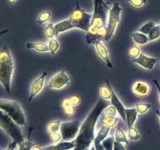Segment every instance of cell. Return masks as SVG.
I'll list each match as a JSON object with an SVG mask.
<instances>
[{
  "label": "cell",
  "instance_id": "26",
  "mask_svg": "<svg viewBox=\"0 0 160 150\" xmlns=\"http://www.w3.org/2000/svg\"><path fill=\"white\" fill-rule=\"evenodd\" d=\"M52 17V12L50 11H42V12H40V14L38 17L37 23L38 25H42L47 23Z\"/></svg>",
  "mask_w": 160,
  "mask_h": 150
},
{
  "label": "cell",
  "instance_id": "15",
  "mask_svg": "<svg viewBox=\"0 0 160 150\" xmlns=\"http://www.w3.org/2000/svg\"><path fill=\"white\" fill-rule=\"evenodd\" d=\"M106 35V26H102L98 28V31L95 35H90V34H86L85 35V41L88 44L92 45L95 44L97 41H104L105 37Z\"/></svg>",
  "mask_w": 160,
  "mask_h": 150
},
{
  "label": "cell",
  "instance_id": "22",
  "mask_svg": "<svg viewBox=\"0 0 160 150\" xmlns=\"http://www.w3.org/2000/svg\"><path fill=\"white\" fill-rule=\"evenodd\" d=\"M109 131H110V129H109V128L105 127L102 125V126L101 127V128L99 129V131H98L96 135H95V140H94L93 143H102V142L108 137Z\"/></svg>",
  "mask_w": 160,
  "mask_h": 150
},
{
  "label": "cell",
  "instance_id": "5",
  "mask_svg": "<svg viewBox=\"0 0 160 150\" xmlns=\"http://www.w3.org/2000/svg\"><path fill=\"white\" fill-rule=\"evenodd\" d=\"M92 17L93 14L85 12L78 2H76V7L69 17V20L71 22L73 28H78L88 33L92 23Z\"/></svg>",
  "mask_w": 160,
  "mask_h": 150
},
{
  "label": "cell",
  "instance_id": "45",
  "mask_svg": "<svg viewBox=\"0 0 160 150\" xmlns=\"http://www.w3.org/2000/svg\"><path fill=\"white\" fill-rule=\"evenodd\" d=\"M8 32H9V29H5V30H2V31H0V38H1L2 36L5 35L6 34H7Z\"/></svg>",
  "mask_w": 160,
  "mask_h": 150
},
{
  "label": "cell",
  "instance_id": "2",
  "mask_svg": "<svg viewBox=\"0 0 160 150\" xmlns=\"http://www.w3.org/2000/svg\"><path fill=\"white\" fill-rule=\"evenodd\" d=\"M14 59L7 45L0 49V84L8 94L12 92V80L14 72Z\"/></svg>",
  "mask_w": 160,
  "mask_h": 150
},
{
  "label": "cell",
  "instance_id": "29",
  "mask_svg": "<svg viewBox=\"0 0 160 150\" xmlns=\"http://www.w3.org/2000/svg\"><path fill=\"white\" fill-rule=\"evenodd\" d=\"M47 44H48V48H49V52L51 53V55L52 56H55L59 48V43L58 42V40L56 38H55L49 39Z\"/></svg>",
  "mask_w": 160,
  "mask_h": 150
},
{
  "label": "cell",
  "instance_id": "44",
  "mask_svg": "<svg viewBox=\"0 0 160 150\" xmlns=\"http://www.w3.org/2000/svg\"><path fill=\"white\" fill-rule=\"evenodd\" d=\"M93 145L95 150H105L102 143H93Z\"/></svg>",
  "mask_w": 160,
  "mask_h": 150
},
{
  "label": "cell",
  "instance_id": "21",
  "mask_svg": "<svg viewBox=\"0 0 160 150\" xmlns=\"http://www.w3.org/2000/svg\"><path fill=\"white\" fill-rule=\"evenodd\" d=\"M131 37H132L133 41H134L137 45H146L148 42H149V39H148V35L143 34V33L139 32V31H136V32L132 33Z\"/></svg>",
  "mask_w": 160,
  "mask_h": 150
},
{
  "label": "cell",
  "instance_id": "19",
  "mask_svg": "<svg viewBox=\"0 0 160 150\" xmlns=\"http://www.w3.org/2000/svg\"><path fill=\"white\" fill-rule=\"evenodd\" d=\"M55 28H56V34L57 36L59 35V34L61 33L66 32L67 31H70V30L73 29V25L71 24V22L70 20L68 19L65 20H62V21L59 22V23H56L55 24Z\"/></svg>",
  "mask_w": 160,
  "mask_h": 150
},
{
  "label": "cell",
  "instance_id": "31",
  "mask_svg": "<svg viewBox=\"0 0 160 150\" xmlns=\"http://www.w3.org/2000/svg\"><path fill=\"white\" fill-rule=\"evenodd\" d=\"M134 107L137 109L138 114H145L151 109L152 104L150 103H145V102H139L136 103Z\"/></svg>",
  "mask_w": 160,
  "mask_h": 150
},
{
  "label": "cell",
  "instance_id": "20",
  "mask_svg": "<svg viewBox=\"0 0 160 150\" xmlns=\"http://www.w3.org/2000/svg\"><path fill=\"white\" fill-rule=\"evenodd\" d=\"M109 80H106V84L101 86L99 89V94L100 98L102 99L105 100V101H110L111 98H112V92H111L110 87H109Z\"/></svg>",
  "mask_w": 160,
  "mask_h": 150
},
{
  "label": "cell",
  "instance_id": "8",
  "mask_svg": "<svg viewBox=\"0 0 160 150\" xmlns=\"http://www.w3.org/2000/svg\"><path fill=\"white\" fill-rule=\"evenodd\" d=\"M81 126L80 120H71L61 123L60 133L62 134V141L70 142L74 140L78 136Z\"/></svg>",
  "mask_w": 160,
  "mask_h": 150
},
{
  "label": "cell",
  "instance_id": "6",
  "mask_svg": "<svg viewBox=\"0 0 160 150\" xmlns=\"http://www.w3.org/2000/svg\"><path fill=\"white\" fill-rule=\"evenodd\" d=\"M122 8L118 2H115L109 9V16H108L107 23H106V35L105 37L104 41L109 42L113 37L116 32L117 26L120 22V17H121Z\"/></svg>",
  "mask_w": 160,
  "mask_h": 150
},
{
  "label": "cell",
  "instance_id": "40",
  "mask_svg": "<svg viewBox=\"0 0 160 150\" xmlns=\"http://www.w3.org/2000/svg\"><path fill=\"white\" fill-rule=\"evenodd\" d=\"M69 99H70V102H71V104L73 105V106H74V107H76V106H79L80 103H81V97H80L79 95H72V96L70 97V98H69Z\"/></svg>",
  "mask_w": 160,
  "mask_h": 150
},
{
  "label": "cell",
  "instance_id": "10",
  "mask_svg": "<svg viewBox=\"0 0 160 150\" xmlns=\"http://www.w3.org/2000/svg\"><path fill=\"white\" fill-rule=\"evenodd\" d=\"M47 76V72H44L43 73L40 75L38 78L34 80L31 85V92H30L29 98H28V102H31L38 95L40 94L45 86V78Z\"/></svg>",
  "mask_w": 160,
  "mask_h": 150
},
{
  "label": "cell",
  "instance_id": "17",
  "mask_svg": "<svg viewBox=\"0 0 160 150\" xmlns=\"http://www.w3.org/2000/svg\"><path fill=\"white\" fill-rule=\"evenodd\" d=\"M125 114H126V123L128 125V128L134 127L138 117V112L136 108L134 106L131 108H125Z\"/></svg>",
  "mask_w": 160,
  "mask_h": 150
},
{
  "label": "cell",
  "instance_id": "35",
  "mask_svg": "<svg viewBox=\"0 0 160 150\" xmlns=\"http://www.w3.org/2000/svg\"><path fill=\"white\" fill-rule=\"evenodd\" d=\"M114 142H115V138L112 137V136H110V137L106 138L102 142V145L105 150H112L113 149Z\"/></svg>",
  "mask_w": 160,
  "mask_h": 150
},
{
  "label": "cell",
  "instance_id": "43",
  "mask_svg": "<svg viewBox=\"0 0 160 150\" xmlns=\"http://www.w3.org/2000/svg\"><path fill=\"white\" fill-rule=\"evenodd\" d=\"M152 81H153V83L155 84V85H156V88H157L158 95H159V102H160V84H159V82H158V81L156 79H153Z\"/></svg>",
  "mask_w": 160,
  "mask_h": 150
},
{
  "label": "cell",
  "instance_id": "12",
  "mask_svg": "<svg viewBox=\"0 0 160 150\" xmlns=\"http://www.w3.org/2000/svg\"><path fill=\"white\" fill-rule=\"evenodd\" d=\"M151 92V87L148 83L142 81H136L132 86V92L135 96L139 98H144L149 95Z\"/></svg>",
  "mask_w": 160,
  "mask_h": 150
},
{
  "label": "cell",
  "instance_id": "32",
  "mask_svg": "<svg viewBox=\"0 0 160 150\" xmlns=\"http://www.w3.org/2000/svg\"><path fill=\"white\" fill-rule=\"evenodd\" d=\"M35 145L32 139L30 137L27 140L23 141L22 143L18 145V150H31L33 147Z\"/></svg>",
  "mask_w": 160,
  "mask_h": 150
},
{
  "label": "cell",
  "instance_id": "49",
  "mask_svg": "<svg viewBox=\"0 0 160 150\" xmlns=\"http://www.w3.org/2000/svg\"><path fill=\"white\" fill-rule=\"evenodd\" d=\"M91 150H95V147H94V145H92V148H91Z\"/></svg>",
  "mask_w": 160,
  "mask_h": 150
},
{
  "label": "cell",
  "instance_id": "11",
  "mask_svg": "<svg viewBox=\"0 0 160 150\" xmlns=\"http://www.w3.org/2000/svg\"><path fill=\"white\" fill-rule=\"evenodd\" d=\"M131 61L137 65H139L140 67L146 69V70H153L156 62H157V59L148 56L145 53H142L138 57L136 58V59H132Z\"/></svg>",
  "mask_w": 160,
  "mask_h": 150
},
{
  "label": "cell",
  "instance_id": "4",
  "mask_svg": "<svg viewBox=\"0 0 160 150\" xmlns=\"http://www.w3.org/2000/svg\"><path fill=\"white\" fill-rule=\"evenodd\" d=\"M0 128L18 145L25 140L20 127L1 109H0Z\"/></svg>",
  "mask_w": 160,
  "mask_h": 150
},
{
  "label": "cell",
  "instance_id": "51",
  "mask_svg": "<svg viewBox=\"0 0 160 150\" xmlns=\"http://www.w3.org/2000/svg\"><path fill=\"white\" fill-rule=\"evenodd\" d=\"M0 150H2V148H0Z\"/></svg>",
  "mask_w": 160,
  "mask_h": 150
},
{
  "label": "cell",
  "instance_id": "28",
  "mask_svg": "<svg viewBox=\"0 0 160 150\" xmlns=\"http://www.w3.org/2000/svg\"><path fill=\"white\" fill-rule=\"evenodd\" d=\"M61 123L62 122L60 120H52V121L49 122L47 125V132H48V134H50L60 131Z\"/></svg>",
  "mask_w": 160,
  "mask_h": 150
},
{
  "label": "cell",
  "instance_id": "39",
  "mask_svg": "<svg viewBox=\"0 0 160 150\" xmlns=\"http://www.w3.org/2000/svg\"><path fill=\"white\" fill-rule=\"evenodd\" d=\"M126 1L134 8H141L147 2V0H126Z\"/></svg>",
  "mask_w": 160,
  "mask_h": 150
},
{
  "label": "cell",
  "instance_id": "13",
  "mask_svg": "<svg viewBox=\"0 0 160 150\" xmlns=\"http://www.w3.org/2000/svg\"><path fill=\"white\" fill-rule=\"evenodd\" d=\"M94 46H95V48L96 50V52L98 54V56L106 62L107 67L109 69H113V66H112V62H111L110 58H109V51H108L107 48L105 46L104 44L102 42H100V41H97L94 44Z\"/></svg>",
  "mask_w": 160,
  "mask_h": 150
},
{
  "label": "cell",
  "instance_id": "48",
  "mask_svg": "<svg viewBox=\"0 0 160 150\" xmlns=\"http://www.w3.org/2000/svg\"><path fill=\"white\" fill-rule=\"evenodd\" d=\"M17 1V0H8L9 3H10V4H14V3H15Z\"/></svg>",
  "mask_w": 160,
  "mask_h": 150
},
{
  "label": "cell",
  "instance_id": "7",
  "mask_svg": "<svg viewBox=\"0 0 160 150\" xmlns=\"http://www.w3.org/2000/svg\"><path fill=\"white\" fill-rule=\"evenodd\" d=\"M111 7L105 0H94V12L91 25L100 28L106 26Z\"/></svg>",
  "mask_w": 160,
  "mask_h": 150
},
{
  "label": "cell",
  "instance_id": "24",
  "mask_svg": "<svg viewBox=\"0 0 160 150\" xmlns=\"http://www.w3.org/2000/svg\"><path fill=\"white\" fill-rule=\"evenodd\" d=\"M114 138H115V141H117V142H121V143L126 144V145L129 143L128 135L125 134L124 131L120 128H118L117 129L115 134H114Z\"/></svg>",
  "mask_w": 160,
  "mask_h": 150
},
{
  "label": "cell",
  "instance_id": "33",
  "mask_svg": "<svg viewBox=\"0 0 160 150\" xmlns=\"http://www.w3.org/2000/svg\"><path fill=\"white\" fill-rule=\"evenodd\" d=\"M128 137L130 140L136 142V141H138L141 138V134L134 127H132L131 128H128Z\"/></svg>",
  "mask_w": 160,
  "mask_h": 150
},
{
  "label": "cell",
  "instance_id": "38",
  "mask_svg": "<svg viewBox=\"0 0 160 150\" xmlns=\"http://www.w3.org/2000/svg\"><path fill=\"white\" fill-rule=\"evenodd\" d=\"M49 138L53 144H57L62 141V134H61L60 131H58V132H55V133H52V134H50Z\"/></svg>",
  "mask_w": 160,
  "mask_h": 150
},
{
  "label": "cell",
  "instance_id": "50",
  "mask_svg": "<svg viewBox=\"0 0 160 150\" xmlns=\"http://www.w3.org/2000/svg\"><path fill=\"white\" fill-rule=\"evenodd\" d=\"M85 150H91V149H89V148H87V149H85Z\"/></svg>",
  "mask_w": 160,
  "mask_h": 150
},
{
  "label": "cell",
  "instance_id": "14",
  "mask_svg": "<svg viewBox=\"0 0 160 150\" xmlns=\"http://www.w3.org/2000/svg\"><path fill=\"white\" fill-rule=\"evenodd\" d=\"M109 87H110L111 92H112V98L110 99V102L112 106H113L114 107L117 109V112H118L119 116H120V118L123 120L124 122H126V114H125V107L123 105L122 102L120 101V98L117 96V95L116 94L114 89L112 88V85L109 83Z\"/></svg>",
  "mask_w": 160,
  "mask_h": 150
},
{
  "label": "cell",
  "instance_id": "25",
  "mask_svg": "<svg viewBox=\"0 0 160 150\" xmlns=\"http://www.w3.org/2000/svg\"><path fill=\"white\" fill-rule=\"evenodd\" d=\"M44 33L46 38L48 39L55 38L57 36L56 31V28H55V24L52 23H48L45 25V28H44Z\"/></svg>",
  "mask_w": 160,
  "mask_h": 150
},
{
  "label": "cell",
  "instance_id": "1",
  "mask_svg": "<svg viewBox=\"0 0 160 150\" xmlns=\"http://www.w3.org/2000/svg\"><path fill=\"white\" fill-rule=\"evenodd\" d=\"M109 105V102L105 101L101 98L98 100L87 117L81 123L78 136L74 139L76 146L73 150H85L89 148L95 140V128L98 118Z\"/></svg>",
  "mask_w": 160,
  "mask_h": 150
},
{
  "label": "cell",
  "instance_id": "30",
  "mask_svg": "<svg viewBox=\"0 0 160 150\" xmlns=\"http://www.w3.org/2000/svg\"><path fill=\"white\" fill-rule=\"evenodd\" d=\"M156 26V23L153 21H148L145 23H144L142 26H141L140 28H138L137 31H139L141 33H143V34H146V35H148V34L150 33V31L152 30V28Z\"/></svg>",
  "mask_w": 160,
  "mask_h": 150
},
{
  "label": "cell",
  "instance_id": "47",
  "mask_svg": "<svg viewBox=\"0 0 160 150\" xmlns=\"http://www.w3.org/2000/svg\"><path fill=\"white\" fill-rule=\"evenodd\" d=\"M156 115H157V117H159V121H160V111L159 110H156Z\"/></svg>",
  "mask_w": 160,
  "mask_h": 150
},
{
  "label": "cell",
  "instance_id": "36",
  "mask_svg": "<svg viewBox=\"0 0 160 150\" xmlns=\"http://www.w3.org/2000/svg\"><path fill=\"white\" fill-rule=\"evenodd\" d=\"M103 113H104L105 117H117V113H118V112H117V109H116L113 106L109 105V106L104 109Z\"/></svg>",
  "mask_w": 160,
  "mask_h": 150
},
{
  "label": "cell",
  "instance_id": "16",
  "mask_svg": "<svg viewBox=\"0 0 160 150\" xmlns=\"http://www.w3.org/2000/svg\"><path fill=\"white\" fill-rule=\"evenodd\" d=\"M74 140L70 141V142H59L54 145H50L48 146H45L42 148V150H71L75 148Z\"/></svg>",
  "mask_w": 160,
  "mask_h": 150
},
{
  "label": "cell",
  "instance_id": "37",
  "mask_svg": "<svg viewBox=\"0 0 160 150\" xmlns=\"http://www.w3.org/2000/svg\"><path fill=\"white\" fill-rule=\"evenodd\" d=\"M129 56L132 59H136V58L138 57L141 54H142V52H141L140 47L138 46V45H134V46L131 47L129 49Z\"/></svg>",
  "mask_w": 160,
  "mask_h": 150
},
{
  "label": "cell",
  "instance_id": "9",
  "mask_svg": "<svg viewBox=\"0 0 160 150\" xmlns=\"http://www.w3.org/2000/svg\"><path fill=\"white\" fill-rule=\"evenodd\" d=\"M70 81V77L67 72L65 70H61L50 78L48 86L50 89L60 90L68 86Z\"/></svg>",
  "mask_w": 160,
  "mask_h": 150
},
{
  "label": "cell",
  "instance_id": "34",
  "mask_svg": "<svg viewBox=\"0 0 160 150\" xmlns=\"http://www.w3.org/2000/svg\"><path fill=\"white\" fill-rule=\"evenodd\" d=\"M149 42L157 40L160 38V24H156L148 35Z\"/></svg>",
  "mask_w": 160,
  "mask_h": 150
},
{
  "label": "cell",
  "instance_id": "27",
  "mask_svg": "<svg viewBox=\"0 0 160 150\" xmlns=\"http://www.w3.org/2000/svg\"><path fill=\"white\" fill-rule=\"evenodd\" d=\"M119 122V118L117 117H105L102 120V125L105 127H107L109 129L114 128L117 125Z\"/></svg>",
  "mask_w": 160,
  "mask_h": 150
},
{
  "label": "cell",
  "instance_id": "42",
  "mask_svg": "<svg viewBox=\"0 0 160 150\" xmlns=\"http://www.w3.org/2000/svg\"><path fill=\"white\" fill-rule=\"evenodd\" d=\"M18 147V144L16 142L12 141V142L9 144V145L7 146V148H6V150H16V148Z\"/></svg>",
  "mask_w": 160,
  "mask_h": 150
},
{
  "label": "cell",
  "instance_id": "46",
  "mask_svg": "<svg viewBox=\"0 0 160 150\" xmlns=\"http://www.w3.org/2000/svg\"><path fill=\"white\" fill-rule=\"evenodd\" d=\"M31 150H42V147L38 146V145H35L34 147H33L32 149H31Z\"/></svg>",
  "mask_w": 160,
  "mask_h": 150
},
{
  "label": "cell",
  "instance_id": "18",
  "mask_svg": "<svg viewBox=\"0 0 160 150\" xmlns=\"http://www.w3.org/2000/svg\"><path fill=\"white\" fill-rule=\"evenodd\" d=\"M26 48L28 49H34L38 52H49L48 44L44 42H29L26 44Z\"/></svg>",
  "mask_w": 160,
  "mask_h": 150
},
{
  "label": "cell",
  "instance_id": "3",
  "mask_svg": "<svg viewBox=\"0 0 160 150\" xmlns=\"http://www.w3.org/2000/svg\"><path fill=\"white\" fill-rule=\"evenodd\" d=\"M0 109L20 127L26 126V116L20 103L14 100L0 99Z\"/></svg>",
  "mask_w": 160,
  "mask_h": 150
},
{
  "label": "cell",
  "instance_id": "41",
  "mask_svg": "<svg viewBox=\"0 0 160 150\" xmlns=\"http://www.w3.org/2000/svg\"><path fill=\"white\" fill-rule=\"evenodd\" d=\"M112 150H126V146L123 143L115 141L113 145V149Z\"/></svg>",
  "mask_w": 160,
  "mask_h": 150
},
{
  "label": "cell",
  "instance_id": "23",
  "mask_svg": "<svg viewBox=\"0 0 160 150\" xmlns=\"http://www.w3.org/2000/svg\"><path fill=\"white\" fill-rule=\"evenodd\" d=\"M62 108L66 115L68 117H73L75 114V107L71 104L69 98H66L62 101Z\"/></svg>",
  "mask_w": 160,
  "mask_h": 150
}]
</instances>
